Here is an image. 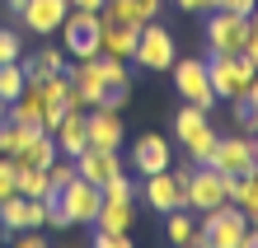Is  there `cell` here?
Returning a JSON list of instances; mask_svg holds the SVG:
<instances>
[{"mask_svg": "<svg viewBox=\"0 0 258 248\" xmlns=\"http://www.w3.org/2000/svg\"><path fill=\"white\" fill-rule=\"evenodd\" d=\"M56 33H61L66 56H75V61L99 56L103 52V10H71Z\"/></svg>", "mask_w": 258, "mask_h": 248, "instance_id": "6da1fadb", "label": "cell"}, {"mask_svg": "<svg viewBox=\"0 0 258 248\" xmlns=\"http://www.w3.org/2000/svg\"><path fill=\"white\" fill-rule=\"evenodd\" d=\"M174 136H178V145L188 150L192 164H207L211 150H216V136H221V131L211 127V113H207V108L183 103V108H178V117H174Z\"/></svg>", "mask_w": 258, "mask_h": 248, "instance_id": "7a4b0ae2", "label": "cell"}, {"mask_svg": "<svg viewBox=\"0 0 258 248\" xmlns=\"http://www.w3.org/2000/svg\"><path fill=\"white\" fill-rule=\"evenodd\" d=\"M174 89L183 94V103L192 108H216V89H211V75H207V56H178L174 61Z\"/></svg>", "mask_w": 258, "mask_h": 248, "instance_id": "3957f363", "label": "cell"}, {"mask_svg": "<svg viewBox=\"0 0 258 248\" xmlns=\"http://www.w3.org/2000/svg\"><path fill=\"white\" fill-rule=\"evenodd\" d=\"M183 201H188V211L192 215H207V211H216L225 206V174L221 169H211V164H192V178L183 183Z\"/></svg>", "mask_w": 258, "mask_h": 248, "instance_id": "277c9868", "label": "cell"}, {"mask_svg": "<svg viewBox=\"0 0 258 248\" xmlns=\"http://www.w3.org/2000/svg\"><path fill=\"white\" fill-rule=\"evenodd\" d=\"M197 229L211 239V248H239V243H244V234H249V215L225 201V206L207 211L202 220H197Z\"/></svg>", "mask_w": 258, "mask_h": 248, "instance_id": "5b68a950", "label": "cell"}, {"mask_svg": "<svg viewBox=\"0 0 258 248\" xmlns=\"http://www.w3.org/2000/svg\"><path fill=\"white\" fill-rule=\"evenodd\" d=\"M136 66L141 70H169L174 61H178V47H174V33L169 28H160L155 19L141 24V38H136Z\"/></svg>", "mask_w": 258, "mask_h": 248, "instance_id": "8992f818", "label": "cell"}, {"mask_svg": "<svg viewBox=\"0 0 258 248\" xmlns=\"http://www.w3.org/2000/svg\"><path fill=\"white\" fill-rule=\"evenodd\" d=\"M207 75H211L216 99H239L253 85V75L244 70V61H239L235 52H207Z\"/></svg>", "mask_w": 258, "mask_h": 248, "instance_id": "52a82bcc", "label": "cell"}, {"mask_svg": "<svg viewBox=\"0 0 258 248\" xmlns=\"http://www.w3.org/2000/svg\"><path fill=\"white\" fill-rule=\"evenodd\" d=\"M66 80H71V103H66V108H99L103 94H108L103 70H99V56L71 61V66H66Z\"/></svg>", "mask_w": 258, "mask_h": 248, "instance_id": "ba28073f", "label": "cell"}, {"mask_svg": "<svg viewBox=\"0 0 258 248\" xmlns=\"http://www.w3.org/2000/svg\"><path fill=\"white\" fill-rule=\"evenodd\" d=\"M207 164L221 169V174H253L258 154H253V141L244 131H230V136H216V150H211Z\"/></svg>", "mask_w": 258, "mask_h": 248, "instance_id": "9c48e42d", "label": "cell"}, {"mask_svg": "<svg viewBox=\"0 0 258 248\" xmlns=\"http://www.w3.org/2000/svg\"><path fill=\"white\" fill-rule=\"evenodd\" d=\"M85 141L99 150H122V108H85Z\"/></svg>", "mask_w": 258, "mask_h": 248, "instance_id": "30bf717a", "label": "cell"}, {"mask_svg": "<svg viewBox=\"0 0 258 248\" xmlns=\"http://www.w3.org/2000/svg\"><path fill=\"white\" fill-rule=\"evenodd\" d=\"M244 38H249L244 14H230V10H211L207 14V52H239Z\"/></svg>", "mask_w": 258, "mask_h": 248, "instance_id": "8fae6325", "label": "cell"}, {"mask_svg": "<svg viewBox=\"0 0 258 248\" xmlns=\"http://www.w3.org/2000/svg\"><path fill=\"white\" fill-rule=\"evenodd\" d=\"M56 197H61V206L71 211V220H75V225H94V215H99V206H103V188L85 183L80 174H75Z\"/></svg>", "mask_w": 258, "mask_h": 248, "instance_id": "7c38bea8", "label": "cell"}, {"mask_svg": "<svg viewBox=\"0 0 258 248\" xmlns=\"http://www.w3.org/2000/svg\"><path fill=\"white\" fill-rule=\"evenodd\" d=\"M0 225L5 229H42L47 225V206H42L38 197H24V192H10L5 201H0Z\"/></svg>", "mask_w": 258, "mask_h": 248, "instance_id": "4fadbf2b", "label": "cell"}, {"mask_svg": "<svg viewBox=\"0 0 258 248\" xmlns=\"http://www.w3.org/2000/svg\"><path fill=\"white\" fill-rule=\"evenodd\" d=\"M169 164H174V145L164 141L160 131L136 136V145H132V169L136 174H164Z\"/></svg>", "mask_w": 258, "mask_h": 248, "instance_id": "5bb4252c", "label": "cell"}, {"mask_svg": "<svg viewBox=\"0 0 258 248\" xmlns=\"http://www.w3.org/2000/svg\"><path fill=\"white\" fill-rule=\"evenodd\" d=\"M75 174H80L85 183H94V188H103V183H113L117 174H122V159H117V150L85 145L80 154H75Z\"/></svg>", "mask_w": 258, "mask_h": 248, "instance_id": "9a60e30c", "label": "cell"}, {"mask_svg": "<svg viewBox=\"0 0 258 248\" xmlns=\"http://www.w3.org/2000/svg\"><path fill=\"white\" fill-rule=\"evenodd\" d=\"M71 14V0H28L24 14H19V28H28V33H56L61 28V19Z\"/></svg>", "mask_w": 258, "mask_h": 248, "instance_id": "2e32d148", "label": "cell"}, {"mask_svg": "<svg viewBox=\"0 0 258 248\" xmlns=\"http://www.w3.org/2000/svg\"><path fill=\"white\" fill-rule=\"evenodd\" d=\"M146 206H155L160 215H169V211H178V206H188L183 201V188H178V178L164 169V174H146Z\"/></svg>", "mask_w": 258, "mask_h": 248, "instance_id": "e0dca14e", "label": "cell"}, {"mask_svg": "<svg viewBox=\"0 0 258 248\" xmlns=\"http://www.w3.org/2000/svg\"><path fill=\"white\" fill-rule=\"evenodd\" d=\"M52 141H56V150H61L66 159H75V154L89 145V141H85V108H66V113L56 117Z\"/></svg>", "mask_w": 258, "mask_h": 248, "instance_id": "ac0fdd59", "label": "cell"}, {"mask_svg": "<svg viewBox=\"0 0 258 248\" xmlns=\"http://www.w3.org/2000/svg\"><path fill=\"white\" fill-rule=\"evenodd\" d=\"M99 70H103V85H108V94H103V103L108 108H122L127 94H132V66L117 56H103L99 52Z\"/></svg>", "mask_w": 258, "mask_h": 248, "instance_id": "d6986e66", "label": "cell"}, {"mask_svg": "<svg viewBox=\"0 0 258 248\" xmlns=\"http://www.w3.org/2000/svg\"><path fill=\"white\" fill-rule=\"evenodd\" d=\"M225 197H230V206L249 215V225H258V169L253 174H225Z\"/></svg>", "mask_w": 258, "mask_h": 248, "instance_id": "ffe728a7", "label": "cell"}, {"mask_svg": "<svg viewBox=\"0 0 258 248\" xmlns=\"http://www.w3.org/2000/svg\"><path fill=\"white\" fill-rule=\"evenodd\" d=\"M136 38H141V28L117 24V19H103V56L132 61V56H136Z\"/></svg>", "mask_w": 258, "mask_h": 248, "instance_id": "44dd1931", "label": "cell"}, {"mask_svg": "<svg viewBox=\"0 0 258 248\" xmlns=\"http://www.w3.org/2000/svg\"><path fill=\"white\" fill-rule=\"evenodd\" d=\"M136 220V211H132V201H113V197H103V206L94 215V229L99 234H127Z\"/></svg>", "mask_w": 258, "mask_h": 248, "instance_id": "7402d4cb", "label": "cell"}, {"mask_svg": "<svg viewBox=\"0 0 258 248\" xmlns=\"http://www.w3.org/2000/svg\"><path fill=\"white\" fill-rule=\"evenodd\" d=\"M103 19H117V24L141 28V24L155 19V10H150L146 0H103Z\"/></svg>", "mask_w": 258, "mask_h": 248, "instance_id": "603a6c76", "label": "cell"}, {"mask_svg": "<svg viewBox=\"0 0 258 248\" xmlns=\"http://www.w3.org/2000/svg\"><path fill=\"white\" fill-rule=\"evenodd\" d=\"M14 192H24V197H52L56 188L47 183V169H33V164H19L14 159Z\"/></svg>", "mask_w": 258, "mask_h": 248, "instance_id": "cb8c5ba5", "label": "cell"}, {"mask_svg": "<svg viewBox=\"0 0 258 248\" xmlns=\"http://www.w3.org/2000/svg\"><path fill=\"white\" fill-rule=\"evenodd\" d=\"M38 136V127H28V122H14V117H5L0 122V154H5V159H14V154H19L28 141H33Z\"/></svg>", "mask_w": 258, "mask_h": 248, "instance_id": "d4e9b609", "label": "cell"}, {"mask_svg": "<svg viewBox=\"0 0 258 248\" xmlns=\"http://www.w3.org/2000/svg\"><path fill=\"white\" fill-rule=\"evenodd\" d=\"M56 154H61V150H56L52 131H38L33 141H28V145H24L19 154H14V159H19V164H33V169H47V164L56 159Z\"/></svg>", "mask_w": 258, "mask_h": 248, "instance_id": "484cf974", "label": "cell"}, {"mask_svg": "<svg viewBox=\"0 0 258 248\" xmlns=\"http://www.w3.org/2000/svg\"><path fill=\"white\" fill-rule=\"evenodd\" d=\"M164 234H169V243H174V248H178V243H188V239L197 234V215H192L188 206L169 211V215H164Z\"/></svg>", "mask_w": 258, "mask_h": 248, "instance_id": "4316f807", "label": "cell"}, {"mask_svg": "<svg viewBox=\"0 0 258 248\" xmlns=\"http://www.w3.org/2000/svg\"><path fill=\"white\" fill-rule=\"evenodd\" d=\"M24 70H19V61H5V66H0V99H5V103H14V99H19L24 94Z\"/></svg>", "mask_w": 258, "mask_h": 248, "instance_id": "83f0119b", "label": "cell"}, {"mask_svg": "<svg viewBox=\"0 0 258 248\" xmlns=\"http://www.w3.org/2000/svg\"><path fill=\"white\" fill-rule=\"evenodd\" d=\"M71 178H75V159H66V154H56V159L47 164V183H52L56 192H61V188H66Z\"/></svg>", "mask_w": 258, "mask_h": 248, "instance_id": "f1b7e54d", "label": "cell"}, {"mask_svg": "<svg viewBox=\"0 0 258 248\" xmlns=\"http://www.w3.org/2000/svg\"><path fill=\"white\" fill-rule=\"evenodd\" d=\"M42 206H47V225H52V229H71V225H75V220H71V211L61 206V197H56V192H52V197H42Z\"/></svg>", "mask_w": 258, "mask_h": 248, "instance_id": "f546056e", "label": "cell"}, {"mask_svg": "<svg viewBox=\"0 0 258 248\" xmlns=\"http://www.w3.org/2000/svg\"><path fill=\"white\" fill-rule=\"evenodd\" d=\"M19 56H24L19 28H0V66H5V61H19Z\"/></svg>", "mask_w": 258, "mask_h": 248, "instance_id": "4dcf8cb0", "label": "cell"}, {"mask_svg": "<svg viewBox=\"0 0 258 248\" xmlns=\"http://www.w3.org/2000/svg\"><path fill=\"white\" fill-rule=\"evenodd\" d=\"M38 56H42V66H47V75H66V66H71L66 47H42Z\"/></svg>", "mask_w": 258, "mask_h": 248, "instance_id": "1f68e13d", "label": "cell"}, {"mask_svg": "<svg viewBox=\"0 0 258 248\" xmlns=\"http://www.w3.org/2000/svg\"><path fill=\"white\" fill-rule=\"evenodd\" d=\"M103 197H113V201H132V197H136V183H132L127 174H117L113 183H103Z\"/></svg>", "mask_w": 258, "mask_h": 248, "instance_id": "d6a6232c", "label": "cell"}, {"mask_svg": "<svg viewBox=\"0 0 258 248\" xmlns=\"http://www.w3.org/2000/svg\"><path fill=\"white\" fill-rule=\"evenodd\" d=\"M19 70H24V80H28V85L47 75V66H42V56H38V52H33V56H19Z\"/></svg>", "mask_w": 258, "mask_h": 248, "instance_id": "836d02e7", "label": "cell"}, {"mask_svg": "<svg viewBox=\"0 0 258 248\" xmlns=\"http://www.w3.org/2000/svg\"><path fill=\"white\" fill-rule=\"evenodd\" d=\"M14 192V159H5V154H0V201H5Z\"/></svg>", "mask_w": 258, "mask_h": 248, "instance_id": "e575fe53", "label": "cell"}, {"mask_svg": "<svg viewBox=\"0 0 258 248\" xmlns=\"http://www.w3.org/2000/svg\"><path fill=\"white\" fill-rule=\"evenodd\" d=\"M183 14H211V10H221V0H174Z\"/></svg>", "mask_w": 258, "mask_h": 248, "instance_id": "d590c367", "label": "cell"}, {"mask_svg": "<svg viewBox=\"0 0 258 248\" xmlns=\"http://www.w3.org/2000/svg\"><path fill=\"white\" fill-rule=\"evenodd\" d=\"M94 248H132V239L127 234H99L94 229Z\"/></svg>", "mask_w": 258, "mask_h": 248, "instance_id": "8d00e7d4", "label": "cell"}, {"mask_svg": "<svg viewBox=\"0 0 258 248\" xmlns=\"http://www.w3.org/2000/svg\"><path fill=\"white\" fill-rule=\"evenodd\" d=\"M14 248H47V239H42L38 229H19V239H14Z\"/></svg>", "mask_w": 258, "mask_h": 248, "instance_id": "74e56055", "label": "cell"}, {"mask_svg": "<svg viewBox=\"0 0 258 248\" xmlns=\"http://www.w3.org/2000/svg\"><path fill=\"white\" fill-rule=\"evenodd\" d=\"M258 5V0H221V10H230V14H249Z\"/></svg>", "mask_w": 258, "mask_h": 248, "instance_id": "f35d334b", "label": "cell"}, {"mask_svg": "<svg viewBox=\"0 0 258 248\" xmlns=\"http://www.w3.org/2000/svg\"><path fill=\"white\" fill-rule=\"evenodd\" d=\"M71 10H103V0H71Z\"/></svg>", "mask_w": 258, "mask_h": 248, "instance_id": "ab89813d", "label": "cell"}, {"mask_svg": "<svg viewBox=\"0 0 258 248\" xmlns=\"http://www.w3.org/2000/svg\"><path fill=\"white\" fill-rule=\"evenodd\" d=\"M239 248H258V225H249V234H244V243Z\"/></svg>", "mask_w": 258, "mask_h": 248, "instance_id": "60d3db41", "label": "cell"}, {"mask_svg": "<svg viewBox=\"0 0 258 248\" xmlns=\"http://www.w3.org/2000/svg\"><path fill=\"white\" fill-rule=\"evenodd\" d=\"M5 5H10V14H14V19H19V14H24V5H28V0H5Z\"/></svg>", "mask_w": 258, "mask_h": 248, "instance_id": "b9f144b4", "label": "cell"}, {"mask_svg": "<svg viewBox=\"0 0 258 248\" xmlns=\"http://www.w3.org/2000/svg\"><path fill=\"white\" fill-rule=\"evenodd\" d=\"M5 117H10V103H5V99H0V122H5Z\"/></svg>", "mask_w": 258, "mask_h": 248, "instance_id": "7bdbcfd3", "label": "cell"}, {"mask_svg": "<svg viewBox=\"0 0 258 248\" xmlns=\"http://www.w3.org/2000/svg\"><path fill=\"white\" fill-rule=\"evenodd\" d=\"M146 5H150V10H155V14H160V5H164V0H146Z\"/></svg>", "mask_w": 258, "mask_h": 248, "instance_id": "ee69618b", "label": "cell"}, {"mask_svg": "<svg viewBox=\"0 0 258 248\" xmlns=\"http://www.w3.org/2000/svg\"><path fill=\"white\" fill-rule=\"evenodd\" d=\"M249 141H253V154H258V131H253V136H249Z\"/></svg>", "mask_w": 258, "mask_h": 248, "instance_id": "f6af8a7d", "label": "cell"}, {"mask_svg": "<svg viewBox=\"0 0 258 248\" xmlns=\"http://www.w3.org/2000/svg\"><path fill=\"white\" fill-rule=\"evenodd\" d=\"M253 80H258V75H253Z\"/></svg>", "mask_w": 258, "mask_h": 248, "instance_id": "bcb514c9", "label": "cell"}]
</instances>
